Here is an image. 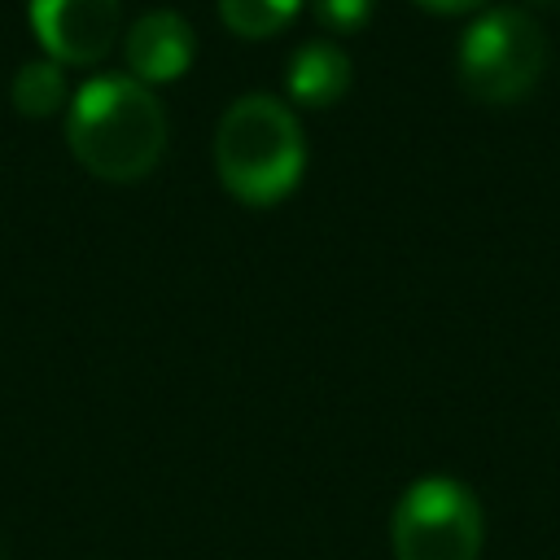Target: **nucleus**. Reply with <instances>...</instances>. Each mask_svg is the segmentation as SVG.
<instances>
[{"mask_svg": "<svg viewBox=\"0 0 560 560\" xmlns=\"http://www.w3.org/2000/svg\"><path fill=\"white\" fill-rule=\"evenodd\" d=\"M66 144L96 179L131 184L162 162L166 109L158 92L131 74H92L70 96Z\"/></svg>", "mask_w": 560, "mask_h": 560, "instance_id": "obj_1", "label": "nucleus"}, {"mask_svg": "<svg viewBox=\"0 0 560 560\" xmlns=\"http://www.w3.org/2000/svg\"><path fill=\"white\" fill-rule=\"evenodd\" d=\"M214 171L245 206L284 201L306 175V136L280 96H236L214 131Z\"/></svg>", "mask_w": 560, "mask_h": 560, "instance_id": "obj_2", "label": "nucleus"}, {"mask_svg": "<svg viewBox=\"0 0 560 560\" xmlns=\"http://www.w3.org/2000/svg\"><path fill=\"white\" fill-rule=\"evenodd\" d=\"M455 70L468 96L486 105H512L529 96L547 70V31L525 9H486L464 26Z\"/></svg>", "mask_w": 560, "mask_h": 560, "instance_id": "obj_3", "label": "nucleus"}, {"mask_svg": "<svg viewBox=\"0 0 560 560\" xmlns=\"http://www.w3.org/2000/svg\"><path fill=\"white\" fill-rule=\"evenodd\" d=\"M122 57H127V74L140 79L144 88L175 83L192 66V57H197V35H192V26H188L184 13H175V9H149V13H140L127 26Z\"/></svg>", "mask_w": 560, "mask_h": 560, "instance_id": "obj_6", "label": "nucleus"}, {"mask_svg": "<svg viewBox=\"0 0 560 560\" xmlns=\"http://www.w3.org/2000/svg\"><path fill=\"white\" fill-rule=\"evenodd\" d=\"M538 4H547V0H538Z\"/></svg>", "mask_w": 560, "mask_h": 560, "instance_id": "obj_12", "label": "nucleus"}, {"mask_svg": "<svg viewBox=\"0 0 560 560\" xmlns=\"http://www.w3.org/2000/svg\"><path fill=\"white\" fill-rule=\"evenodd\" d=\"M481 538L486 521L477 494L446 472L411 481L389 516L394 560H477Z\"/></svg>", "mask_w": 560, "mask_h": 560, "instance_id": "obj_4", "label": "nucleus"}, {"mask_svg": "<svg viewBox=\"0 0 560 560\" xmlns=\"http://www.w3.org/2000/svg\"><path fill=\"white\" fill-rule=\"evenodd\" d=\"M9 96L22 118H52L66 105V66H57L52 57H35L18 66Z\"/></svg>", "mask_w": 560, "mask_h": 560, "instance_id": "obj_8", "label": "nucleus"}, {"mask_svg": "<svg viewBox=\"0 0 560 560\" xmlns=\"http://www.w3.org/2000/svg\"><path fill=\"white\" fill-rule=\"evenodd\" d=\"M31 31L57 66H96L118 39V0H26Z\"/></svg>", "mask_w": 560, "mask_h": 560, "instance_id": "obj_5", "label": "nucleus"}, {"mask_svg": "<svg viewBox=\"0 0 560 560\" xmlns=\"http://www.w3.org/2000/svg\"><path fill=\"white\" fill-rule=\"evenodd\" d=\"M354 83V66L350 57L328 44V39H311L302 44L293 57H289V70H284V88L298 105L306 109H328L337 105Z\"/></svg>", "mask_w": 560, "mask_h": 560, "instance_id": "obj_7", "label": "nucleus"}, {"mask_svg": "<svg viewBox=\"0 0 560 560\" xmlns=\"http://www.w3.org/2000/svg\"><path fill=\"white\" fill-rule=\"evenodd\" d=\"M420 4L424 13H438V18H459V13H477L486 0H411Z\"/></svg>", "mask_w": 560, "mask_h": 560, "instance_id": "obj_11", "label": "nucleus"}, {"mask_svg": "<svg viewBox=\"0 0 560 560\" xmlns=\"http://www.w3.org/2000/svg\"><path fill=\"white\" fill-rule=\"evenodd\" d=\"M376 0H311V13L319 26L337 31V35H350V31H363L368 18H372Z\"/></svg>", "mask_w": 560, "mask_h": 560, "instance_id": "obj_10", "label": "nucleus"}, {"mask_svg": "<svg viewBox=\"0 0 560 560\" xmlns=\"http://www.w3.org/2000/svg\"><path fill=\"white\" fill-rule=\"evenodd\" d=\"M302 0H219V18L241 39H271L298 18Z\"/></svg>", "mask_w": 560, "mask_h": 560, "instance_id": "obj_9", "label": "nucleus"}]
</instances>
